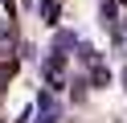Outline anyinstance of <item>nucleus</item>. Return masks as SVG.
Segmentation results:
<instances>
[{"label": "nucleus", "instance_id": "nucleus-1", "mask_svg": "<svg viewBox=\"0 0 127 123\" xmlns=\"http://www.w3.org/2000/svg\"><path fill=\"white\" fill-rule=\"evenodd\" d=\"M123 82H127V74H123Z\"/></svg>", "mask_w": 127, "mask_h": 123}]
</instances>
